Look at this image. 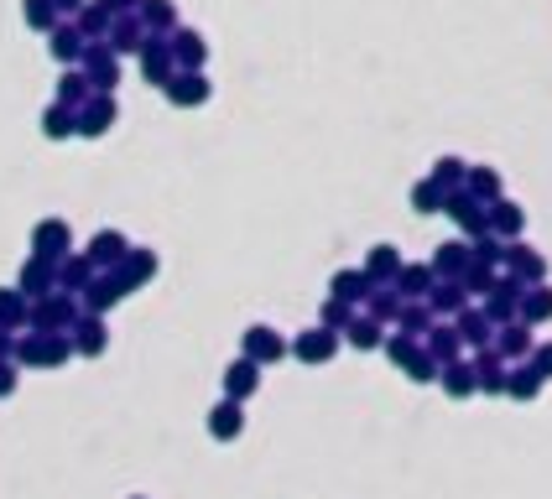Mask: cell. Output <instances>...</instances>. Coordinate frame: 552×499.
<instances>
[{"mask_svg": "<svg viewBox=\"0 0 552 499\" xmlns=\"http://www.w3.org/2000/svg\"><path fill=\"white\" fill-rule=\"evenodd\" d=\"M16 353H22L26 364H63L68 359V338L63 333H37V338H26Z\"/></svg>", "mask_w": 552, "mask_h": 499, "instance_id": "1", "label": "cell"}, {"mask_svg": "<svg viewBox=\"0 0 552 499\" xmlns=\"http://www.w3.org/2000/svg\"><path fill=\"white\" fill-rule=\"evenodd\" d=\"M32 250H37L43 260H63L68 255V224L63 219H43V224L32 229Z\"/></svg>", "mask_w": 552, "mask_h": 499, "instance_id": "2", "label": "cell"}, {"mask_svg": "<svg viewBox=\"0 0 552 499\" xmlns=\"http://www.w3.org/2000/svg\"><path fill=\"white\" fill-rule=\"evenodd\" d=\"M141 73H147L151 83H167L172 79V47L162 37H147V42H141Z\"/></svg>", "mask_w": 552, "mask_h": 499, "instance_id": "3", "label": "cell"}, {"mask_svg": "<svg viewBox=\"0 0 552 499\" xmlns=\"http://www.w3.org/2000/svg\"><path fill=\"white\" fill-rule=\"evenodd\" d=\"M167 99L172 104H204L209 99V83H204V73H177V79H167Z\"/></svg>", "mask_w": 552, "mask_h": 499, "instance_id": "4", "label": "cell"}, {"mask_svg": "<svg viewBox=\"0 0 552 499\" xmlns=\"http://www.w3.org/2000/svg\"><path fill=\"white\" fill-rule=\"evenodd\" d=\"M126 234H115V229H105V234H94V245H89V260L94 266H120L126 260Z\"/></svg>", "mask_w": 552, "mask_h": 499, "instance_id": "5", "label": "cell"}, {"mask_svg": "<svg viewBox=\"0 0 552 499\" xmlns=\"http://www.w3.org/2000/svg\"><path fill=\"white\" fill-rule=\"evenodd\" d=\"M298 359L302 364H323V359H334V333L328 328H313L298 338Z\"/></svg>", "mask_w": 552, "mask_h": 499, "instance_id": "6", "label": "cell"}, {"mask_svg": "<svg viewBox=\"0 0 552 499\" xmlns=\"http://www.w3.org/2000/svg\"><path fill=\"white\" fill-rule=\"evenodd\" d=\"M245 359H255V364L281 359V338H276L271 328H251V333H245Z\"/></svg>", "mask_w": 552, "mask_h": 499, "instance_id": "7", "label": "cell"}, {"mask_svg": "<svg viewBox=\"0 0 552 499\" xmlns=\"http://www.w3.org/2000/svg\"><path fill=\"white\" fill-rule=\"evenodd\" d=\"M255 385H261V374H255V359H240V364H230V370H224V391H230V400H245Z\"/></svg>", "mask_w": 552, "mask_h": 499, "instance_id": "8", "label": "cell"}, {"mask_svg": "<svg viewBox=\"0 0 552 499\" xmlns=\"http://www.w3.org/2000/svg\"><path fill=\"white\" fill-rule=\"evenodd\" d=\"M240 427H245V416H240V400H224V406H214V416H209V432L219 437V442H230V437H240Z\"/></svg>", "mask_w": 552, "mask_h": 499, "instance_id": "9", "label": "cell"}, {"mask_svg": "<svg viewBox=\"0 0 552 499\" xmlns=\"http://www.w3.org/2000/svg\"><path fill=\"white\" fill-rule=\"evenodd\" d=\"M52 281H58V276H52V260H43V255H32V260L22 266V291L26 297H43Z\"/></svg>", "mask_w": 552, "mask_h": 499, "instance_id": "10", "label": "cell"}, {"mask_svg": "<svg viewBox=\"0 0 552 499\" xmlns=\"http://www.w3.org/2000/svg\"><path fill=\"white\" fill-rule=\"evenodd\" d=\"M109 120H115V99H94V104L79 109V130H84V136H105Z\"/></svg>", "mask_w": 552, "mask_h": 499, "instance_id": "11", "label": "cell"}, {"mask_svg": "<svg viewBox=\"0 0 552 499\" xmlns=\"http://www.w3.org/2000/svg\"><path fill=\"white\" fill-rule=\"evenodd\" d=\"M43 130L52 136V141L73 136V130H79V109H68V104H52V109L43 115Z\"/></svg>", "mask_w": 552, "mask_h": 499, "instance_id": "12", "label": "cell"}, {"mask_svg": "<svg viewBox=\"0 0 552 499\" xmlns=\"http://www.w3.org/2000/svg\"><path fill=\"white\" fill-rule=\"evenodd\" d=\"M52 58L58 62L84 58V32H79V26H58V37H52Z\"/></svg>", "mask_w": 552, "mask_h": 499, "instance_id": "13", "label": "cell"}, {"mask_svg": "<svg viewBox=\"0 0 552 499\" xmlns=\"http://www.w3.org/2000/svg\"><path fill=\"white\" fill-rule=\"evenodd\" d=\"M126 291H130V287L120 281V276H109V281H94V287H89V307L105 312V307H115V302H120Z\"/></svg>", "mask_w": 552, "mask_h": 499, "instance_id": "14", "label": "cell"}, {"mask_svg": "<svg viewBox=\"0 0 552 499\" xmlns=\"http://www.w3.org/2000/svg\"><path fill=\"white\" fill-rule=\"evenodd\" d=\"M172 58L183 62V68H198V62H204V37H198V32H177V37H172Z\"/></svg>", "mask_w": 552, "mask_h": 499, "instance_id": "15", "label": "cell"}, {"mask_svg": "<svg viewBox=\"0 0 552 499\" xmlns=\"http://www.w3.org/2000/svg\"><path fill=\"white\" fill-rule=\"evenodd\" d=\"M365 287H370V276H360V270H339V276H334V297H339V302L365 297Z\"/></svg>", "mask_w": 552, "mask_h": 499, "instance_id": "16", "label": "cell"}, {"mask_svg": "<svg viewBox=\"0 0 552 499\" xmlns=\"http://www.w3.org/2000/svg\"><path fill=\"white\" fill-rule=\"evenodd\" d=\"M73 349L79 353H105V328L89 317V323H79V333H73Z\"/></svg>", "mask_w": 552, "mask_h": 499, "instance_id": "17", "label": "cell"}, {"mask_svg": "<svg viewBox=\"0 0 552 499\" xmlns=\"http://www.w3.org/2000/svg\"><path fill=\"white\" fill-rule=\"evenodd\" d=\"M32 323H43V328H63V323H73V307L58 297V302H47V307L32 312Z\"/></svg>", "mask_w": 552, "mask_h": 499, "instance_id": "18", "label": "cell"}, {"mask_svg": "<svg viewBox=\"0 0 552 499\" xmlns=\"http://www.w3.org/2000/svg\"><path fill=\"white\" fill-rule=\"evenodd\" d=\"M89 68H94V89H109V83H115V58H109L105 47H94V52H89Z\"/></svg>", "mask_w": 552, "mask_h": 499, "instance_id": "19", "label": "cell"}, {"mask_svg": "<svg viewBox=\"0 0 552 499\" xmlns=\"http://www.w3.org/2000/svg\"><path fill=\"white\" fill-rule=\"evenodd\" d=\"M151 270H157V260H151L147 250H136V255H130V250H126V276H120L126 287H136V281H147Z\"/></svg>", "mask_w": 552, "mask_h": 499, "instance_id": "20", "label": "cell"}, {"mask_svg": "<svg viewBox=\"0 0 552 499\" xmlns=\"http://www.w3.org/2000/svg\"><path fill=\"white\" fill-rule=\"evenodd\" d=\"M172 21H177V11H172V0H147V26H157V32H167Z\"/></svg>", "mask_w": 552, "mask_h": 499, "instance_id": "21", "label": "cell"}, {"mask_svg": "<svg viewBox=\"0 0 552 499\" xmlns=\"http://www.w3.org/2000/svg\"><path fill=\"white\" fill-rule=\"evenodd\" d=\"M52 276H58L63 287H89V260H63Z\"/></svg>", "mask_w": 552, "mask_h": 499, "instance_id": "22", "label": "cell"}, {"mask_svg": "<svg viewBox=\"0 0 552 499\" xmlns=\"http://www.w3.org/2000/svg\"><path fill=\"white\" fill-rule=\"evenodd\" d=\"M52 16H58V5L52 0H26V26H52Z\"/></svg>", "mask_w": 552, "mask_h": 499, "instance_id": "23", "label": "cell"}, {"mask_svg": "<svg viewBox=\"0 0 552 499\" xmlns=\"http://www.w3.org/2000/svg\"><path fill=\"white\" fill-rule=\"evenodd\" d=\"M130 47H141V21H120L115 26V52H130Z\"/></svg>", "mask_w": 552, "mask_h": 499, "instance_id": "24", "label": "cell"}, {"mask_svg": "<svg viewBox=\"0 0 552 499\" xmlns=\"http://www.w3.org/2000/svg\"><path fill=\"white\" fill-rule=\"evenodd\" d=\"M22 317H26V312H22V302H16L11 291H0V323H5V328H16Z\"/></svg>", "mask_w": 552, "mask_h": 499, "instance_id": "25", "label": "cell"}, {"mask_svg": "<svg viewBox=\"0 0 552 499\" xmlns=\"http://www.w3.org/2000/svg\"><path fill=\"white\" fill-rule=\"evenodd\" d=\"M84 83L89 79H79V73H68V79H63V104H68V109H73V104H84Z\"/></svg>", "mask_w": 552, "mask_h": 499, "instance_id": "26", "label": "cell"}, {"mask_svg": "<svg viewBox=\"0 0 552 499\" xmlns=\"http://www.w3.org/2000/svg\"><path fill=\"white\" fill-rule=\"evenodd\" d=\"M376 338H381V333L370 328V323H355V328H349V344H360V349H376Z\"/></svg>", "mask_w": 552, "mask_h": 499, "instance_id": "27", "label": "cell"}, {"mask_svg": "<svg viewBox=\"0 0 552 499\" xmlns=\"http://www.w3.org/2000/svg\"><path fill=\"white\" fill-rule=\"evenodd\" d=\"M391 266H396V255H391V250H376V260H370V276H385V270H391Z\"/></svg>", "mask_w": 552, "mask_h": 499, "instance_id": "28", "label": "cell"}, {"mask_svg": "<svg viewBox=\"0 0 552 499\" xmlns=\"http://www.w3.org/2000/svg\"><path fill=\"white\" fill-rule=\"evenodd\" d=\"M105 21H109V11H100V5H94V11H84V26H79V32H100Z\"/></svg>", "mask_w": 552, "mask_h": 499, "instance_id": "29", "label": "cell"}, {"mask_svg": "<svg viewBox=\"0 0 552 499\" xmlns=\"http://www.w3.org/2000/svg\"><path fill=\"white\" fill-rule=\"evenodd\" d=\"M417 208L433 213V208H438V187H417Z\"/></svg>", "mask_w": 552, "mask_h": 499, "instance_id": "30", "label": "cell"}, {"mask_svg": "<svg viewBox=\"0 0 552 499\" xmlns=\"http://www.w3.org/2000/svg\"><path fill=\"white\" fill-rule=\"evenodd\" d=\"M16 391V370H11V364H0V395H11Z\"/></svg>", "mask_w": 552, "mask_h": 499, "instance_id": "31", "label": "cell"}, {"mask_svg": "<svg viewBox=\"0 0 552 499\" xmlns=\"http://www.w3.org/2000/svg\"><path fill=\"white\" fill-rule=\"evenodd\" d=\"M323 323H344V302H328V307H323Z\"/></svg>", "mask_w": 552, "mask_h": 499, "instance_id": "32", "label": "cell"}, {"mask_svg": "<svg viewBox=\"0 0 552 499\" xmlns=\"http://www.w3.org/2000/svg\"><path fill=\"white\" fill-rule=\"evenodd\" d=\"M136 0H105V11H130Z\"/></svg>", "mask_w": 552, "mask_h": 499, "instance_id": "33", "label": "cell"}, {"mask_svg": "<svg viewBox=\"0 0 552 499\" xmlns=\"http://www.w3.org/2000/svg\"><path fill=\"white\" fill-rule=\"evenodd\" d=\"M52 5H58V11H79V5H84V0H52Z\"/></svg>", "mask_w": 552, "mask_h": 499, "instance_id": "34", "label": "cell"}]
</instances>
